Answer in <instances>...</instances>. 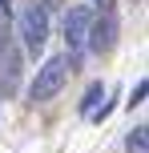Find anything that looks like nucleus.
Here are the masks:
<instances>
[{
	"label": "nucleus",
	"mask_w": 149,
	"mask_h": 153,
	"mask_svg": "<svg viewBox=\"0 0 149 153\" xmlns=\"http://www.w3.org/2000/svg\"><path fill=\"white\" fill-rule=\"evenodd\" d=\"M73 69H77V61H73L69 53H61V56H48V61L36 69L32 85H28L32 101H48V97H56V93L64 89V81H69V73H73Z\"/></svg>",
	"instance_id": "f257e3e1"
},
{
	"label": "nucleus",
	"mask_w": 149,
	"mask_h": 153,
	"mask_svg": "<svg viewBox=\"0 0 149 153\" xmlns=\"http://www.w3.org/2000/svg\"><path fill=\"white\" fill-rule=\"evenodd\" d=\"M16 32H20L24 48L36 56L40 48L48 45V12H44V4H28V8H24L20 20H16Z\"/></svg>",
	"instance_id": "f03ea898"
},
{
	"label": "nucleus",
	"mask_w": 149,
	"mask_h": 153,
	"mask_svg": "<svg viewBox=\"0 0 149 153\" xmlns=\"http://www.w3.org/2000/svg\"><path fill=\"white\" fill-rule=\"evenodd\" d=\"M89 24H93V8H89V4H77V8L64 12V40H69V56H73V61L85 53Z\"/></svg>",
	"instance_id": "7ed1b4c3"
},
{
	"label": "nucleus",
	"mask_w": 149,
	"mask_h": 153,
	"mask_svg": "<svg viewBox=\"0 0 149 153\" xmlns=\"http://www.w3.org/2000/svg\"><path fill=\"white\" fill-rule=\"evenodd\" d=\"M117 45V16L113 12H101L93 16V24H89V40H85V53H109V48Z\"/></svg>",
	"instance_id": "20e7f679"
},
{
	"label": "nucleus",
	"mask_w": 149,
	"mask_h": 153,
	"mask_svg": "<svg viewBox=\"0 0 149 153\" xmlns=\"http://www.w3.org/2000/svg\"><path fill=\"white\" fill-rule=\"evenodd\" d=\"M97 101H105V85H101V81H93V85L85 89V97H81V113L93 117V113H97Z\"/></svg>",
	"instance_id": "39448f33"
},
{
	"label": "nucleus",
	"mask_w": 149,
	"mask_h": 153,
	"mask_svg": "<svg viewBox=\"0 0 149 153\" xmlns=\"http://www.w3.org/2000/svg\"><path fill=\"white\" fill-rule=\"evenodd\" d=\"M125 145H129V153H145V125H137V129L129 133Z\"/></svg>",
	"instance_id": "423d86ee"
},
{
	"label": "nucleus",
	"mask_w": 149,
	"mask_h": 153,
	"mask_svg": "<svg viewBox=\"0 0 149 153\" xmlns=\"http://www.w3.org/2000/svg\"><path fill=\"white\" fill-rule=\"evenodd\" d=\"M8 48V8H0V53Z\"/></svg>",
	"instance_id": "0eeeda50"
},
{
	"label": "nucleus",
	"mask_w": 149,
	"mask_h": 153,
	"mask_svg": "<svg viewBox=\"0 0 149 153\" xmlns=\"http://www.w3.org/2000/svg\"><path fill=\"white\" fill-rule=\"evenodd\" d=\"M145 93H149V85H145V81H137V89H133V97H129V105H141Z\"/></svg>",
	"instance_id": "6e6552de"
},
{
	"label": "nucleus",
	"mask_w": 149,
	"mask_h": 153,
	"mask_svg": "<svg viewBox=\"0 0 149 153\" xmlns=\"http://www.w3.org/2000/svg\"><path fill=\"white\" fill-rule=\"evenodd\" d=\"M93 4H101V8H105V12H109V8H113V0H93Z\"/></svg>",
	"instance_id": "1a4fd4ad"
},
{
	"label": "nucleus",
	"mask_w": 149,
	"mask_h": 153,
	"mask_svg": "<svg viewBox=\"0 0 149 153\" xmlns=\"http://www.w3.org/2000/svg\"><path fill=\"white\" fill-rule=\"evenodd\" d=\"M4 4H8V0H0V8H4Z\"/></svg>",
	"instance_id": "9d476101"
}]
</instances>
